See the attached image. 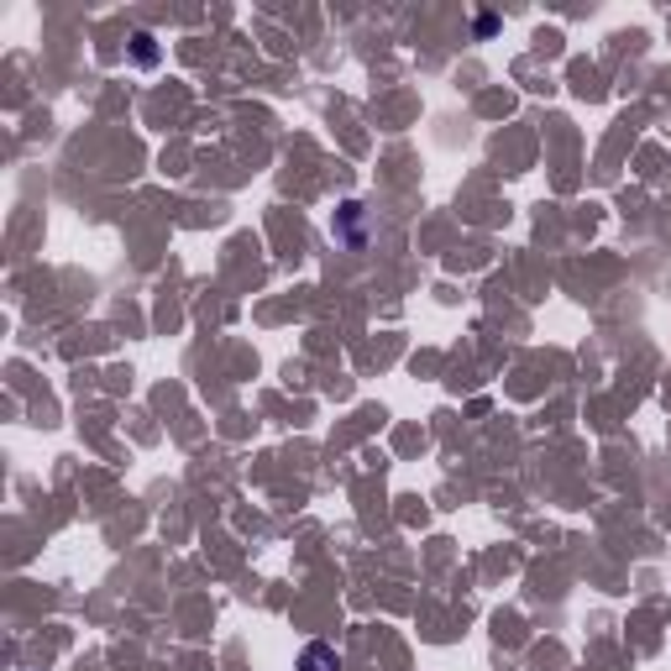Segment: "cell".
<instances>
[{
	"mask_svg": "<svg viewBox=\"0 0 671 671\" xmlns=\"http://www.w3.org/2000/svg\"><path fill=\"white\" fill-rule=\"evenodd\" d=\"M132 42H137V48H132V53H137V63H142V69H152V63H158V48H152V37H147V32H137Z\"/></svg>",
	"mask_w": 671,
	"mask_h": 671,
	"instance_id": "obj_2",
	"label": "cell"
},
{
	"mask_svg": "<svg viewBox=\"0 0 671 671\" xmlns=\"http://www.w3.org/2000/svg\"><path fill=\"white\" fill-rule=\"evenodd\" d=\"M299 671H341V656L331 641H310L299 650Z\"/></svg>",
	"mask_w": 671,
	"mask_h": 671,
	"instance_id": "obj_1",
	"label": "cell"
}]
</instances>
